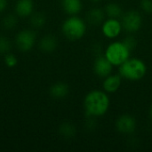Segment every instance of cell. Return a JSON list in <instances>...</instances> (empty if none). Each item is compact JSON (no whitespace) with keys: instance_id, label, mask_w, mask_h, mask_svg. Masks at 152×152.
I'll use <instances>...</instances> for the list:
<instances>
[{"instance_id":"1","label":"cell","mask_w":152,"mask_h":152,"mask_svg":"<svg viewBox=\"0 0 152 152\" xmlns=\"http://www.w3.org/2000/svg\"><path fill=\"white\" fill-rule=\"evenodd\" d=\"M110 105L108 94L102 90H93L89 92L84 100V109L88 118H99L104 116Z\"/></svg>"},{"instance_id":"12","label":"cell","mask_w":152,"mask_h":152,"mask_svg":"<svg viewBox=\"0 0 152 152\" xmlns=\"http://www.w3.org/2000/svg\"><path fill=\"white\" fill-rule=\"evenodd\" d=\"M105 16H106V14H105L104 10L98 8V7H95V8L91 9L87 12L86 20H87V22L89 24L97 26V25L102 24V22L105 20Z\"/></svg>"},{"instance_id":"8","label":"cell","mask_w":152,"mask_h":152,"mask_svg":"<svg viewBox=\"0 0 152 152\" xmlns=\"http://www.w3.org/2000/svg\"><path fill=\"white\" fill-rule=\"evenodd\" d=\"M116 128L123 134H131L136 129V121L131 115H122L116 121Z\"/></svg>"},{"instance_id":"15","label":"cell","mask_w":152,"mask_h":152,"mask_svg":"<svg viewBox=\"0 0 152 152\" xmlns=\"http://www.w3.org/2000/svg\"><path fill=\"white\" fill-rule=\"evenodd\" d=\"M58 45L57 38L53 35L45 36L39 42V48L44 53H53Z\"/></svg>"},{"instance_id":"23","label":"cell","mask_w":152,"mask_h":152,"mask_svg":"<svg viewBox=\"0 0 152 152\" xmlns=\"http://www.w3.org/2000/svg\"><path fill=\"white\" fill-rule=\"evenodd\" d=\"M141 8L147 13L152 12V0H142Z\"/></svg>"},{"instance_id":"14","label":"cell","mask_w":152,"mask_h":152,"mask_svg":"<svg viewBox=\"0 0 152 152\" xmlns=\"http://www.w3.org/2000/svg\"><path fill=\"white\" fill-rule=\"evenodd\" d=\"M61 6L64 12L69 15H77L82 10L81 0H61Z\"/></svg>"},{"instance_id":"21","label":"cell","mask_w":152,"mask_h":152,"mask_svg":"<svg viewBox=\"0 0 152 152\" xmlns=\"http://www.w3.org/2000/svg\"><path fill=\"white\" fill-rule=\"evenodd\" d=\"M4 63L7 67L9 68H13L17 65L18 63V60H17V57L14 55V54H12V53H6L5 56H4Z\"/></svg>"},{"instance_id":"19","label":"cell","mask_w":152,"mask_h":152,"mask_svg":"<svg viewBox=\"0 0 152 152\" xmlns=\"http://www.w3.org/2000/svg\"><path fill=\"white\" fill-rule=\"evenodd\" d=\"M17 25V18L13 14L6 15L2 20V26L5 29H12Z\"/></svg>"},{"instance_id":"10","label":"cell","mask_w":152,"mask_h":152,"mask_svg":"<svg viewBox=\"0 0 152 152\" xmlns=\"http://www.w3.org/2000/svg\"><path fill=\"white\" fill-rule=\"evenodd\" d=\"M121 81H122V77L119 74L109 75L108 77H104V80L102 82L103 91H105L107 94L116 93L121 86Z\"/></svg>"},{"instance_id":"3","label":"cell","mask_w":152,"mask_h":152,"mask_svg":"<svg viewBox=\"0 0 152 152\" xmlns=\"http://www.w3.org/2000/svg\"><path fill=\"white\" fill-rule=\"evenodd\" d=\"M131 50L123 41H114L108 45L104 51V56L116 67H119L130 58Z\"/></svg>"},{"instance_id":"2","label":"cell","mask_w":152,"mask_h":152,"mask_svg":"<svg viewBox=\"0 0 152 152\" xmlns=\"http://www.w3.org/2000/svg\"><path fill=\"white\" fill-rule=\"evenodd\" d=\"M119 75L130 81H138L143 78L147 73L145 62L138 58H129L118 67Z\"/></svg>"},{"instance_id":"5","label":"cell","mask_w":152,"mask_h":152,"mask_svg":"<svg viewBox=\"0 0 152 152\" xmlns=\"http://www.w3.org/2000/svg\"><path fill=\"white\" fill-rule=\"evenodd\" d=\"M123 29L128 33H134L138 31L142 25V17L137 11L131 10L122 15Z\"/></svg>"},{"instance_id":"13","label":"cell","mask_w":152,"mask_h":152,"mask_svg":"<svg viewBox=\"0 0 152 152\" xmlns=\"http://www.w3.org/2000/svg\"><path fill=\"white\" fill-rule=\"evenodd\" d=\"M69 86L63 82H58L53 84L49 90L50 95L54 99H63L69 94Z\"/></svg>"},{"instance_id":"26","label":"cell","mask_w":152,"mask_h":152,"mask_svg":"<svg viewBox=\"0 0 152 152\" xmlns=\"http://www.w3.org/2000/svg\"><path fill=\"white\" fill-rule=\"evenodd\" d=\"M91 2H93V3H98V2H100L101 0H90Z\"/></svg>"},{"instance_id":"6","label":"cell","mask_w":152,"mask_h":152,"mask_svg":"<svg viewBox=\"0 0 152 152\" xmlns=\"http://www.w3.org/2000/svg\"><path fill=\"white\" fill-rule=\"evenodd\" d=\"M123 30L121 20L116 18H108L102 24V32L103 36L110 39L117 38Z\"/></svg>"},{"instance_id":"9","label":"cell","mask_w":152,"mask_h":152,"mask_svg":"<svg viewBox=\"0 0 152 152\" xmlns=\"http://www.w3.org/2000/svg\"><path fill=\"white\" fill-rule=\"evenodd\" d=\"M113 65L107 60L104 55H100L96 57L94 62V71L96 76L104 78L111 74L113 69Z\"/></svg>"},{"instance_id":"4","label":"cell","mask_w":152,"mask_h":152,"mask_svg":"<svg viewBox=\"0 0 152 152\" xmlns=\"http://www.w3.org/2000/svg\"><path fill=\"white\" fill-rule=\"evenodd\" d=\"M86 22L77 15H71L64 20L61 26L63 35L69 40L81 39L86 32Z\"/></svg>"},{"instance_id":"25","label":"cell","mask_w":152,"mask_h":152,"mask_svg":"<svg viewBox=\"0 0 152 152\" xmlns=\"http://www.w3.org/2000/svg\"><path fill=\"white\" fill-rule=\"evenodd\" d=\"M150 117H151V118L152 120V107L151 108V110H150Z\"/></svg>"},{"instance_id":"11","label":"cell","mask_w":152,"mask_h":152,"mask_svg":"<svg viewBox=\"0 0 152 152\" xmlns=\"http://www.w3.org/2000/svg\"><path fill=\"white\" fill-rule=\"evenodd\" d=\"M34 10L33 0H18L15 4V12L19 17H28Z\"/></svg>"},{"instance_id":"7","label":"cell","mask_w":152,"mask_h":152,"mask_svg":"<svg viewBox=\"0 0 152 152\" xmlns=\"http://www.w3.org/2000/svg\"><path fill=\"white\" fill-rule=\"evenodd\" d=\"M36 42V34L29 29H23L15 37V45L20 51L28 52L32 49Z\"/></svg>"},{"instance_id":"24","label":"cell","mask_w":152,"mask_h":152,"mask_svg":"<svg viewBox=\"0 0 152 152\" xmlns=\"http://www.w3.org/2000/svg\"><path fill=\"white\" fill-rule=\"evenodd\" d=\"M7 6V0H0V12H4Z\"/></svg>"},{"instance_id":"22","label":"cell","mask_w":152,"mask_h":152,"mask_svg":"<svg viewBox=\"0 0 152 152\" xmlns=\"http://www.w3.org/2000/svg\"><path fill=\"white\" fill-rule=\"evenodd\" d=\"M123 42L125 43V45H126L131 51L134 50V49L136 47V45H137V41H136V39H135L133 36L126 37L123 40Z\"/></svg>"},{"instance_id":"17","label":"cell","mask_w":152,"mask_h":152,"mask_svg":"<svg viewBox=\"0 0 152 152\" xmlns=\"http://www.w3.org/2000/svg\"><path fill=\"white\" fill-rule=\"evenodd\" d=\"M59 133L62 137L69 139V138H72L75 135L76 128L70 123H63V124L61 125V126L59 128Z\"/></svg>"},{"instance_id":"16","label":"cell","mask_w":152,"mask_h":152,"mask_svg":"<svg viewBox=\"0 0 152 152\" xmlns=\"http://www.w3.org/2000/svg\"><path fill=\"white\" fill-rule=\"evenodd\" d=\"M104 12L108 18L118 19L119 17H122V15L124 14L121 6L116 3H109L104 8Z\"/></svg>"},{"instance_id":"18","label":"cell","mask_w":152,"mask_h":152,"mask_svg":"<svg viewBox=\"0 0 152 152\" xmlns=\"http://www.w3.org/2000/svg\"><path fill=\"white\" fill-rule=\"evenodd\" d=\"M30 23L36 28H42L45 23V16L41 12H37L31 16Z\"/></svg>"},{"instance_id":"20","label":"cell","mask_w":152,"mask_h":152,"mask_svg":"<svg viewBox=\"0 0 152 152\" xmlns=\"http://www.w3.org/2000/svg\"><path fill=\"white\" fill-rule=\"evenodd\" d=\"M11 49V42L4 36H0V53L6 54Z\"/></svg>"}]
</instances>
